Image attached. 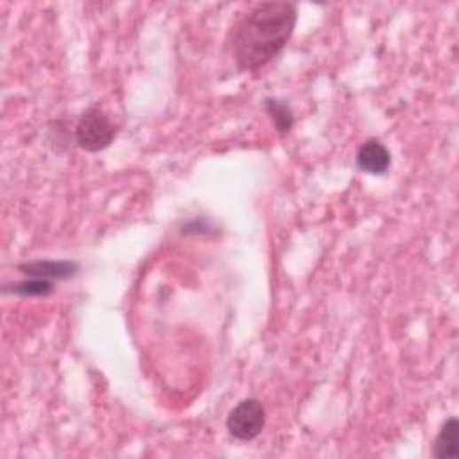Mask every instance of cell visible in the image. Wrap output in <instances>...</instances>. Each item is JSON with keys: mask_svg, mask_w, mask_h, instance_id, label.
<instances>
[{"mask_svg": "<svg viewBox=\"0 0 459 459\" xmlns=\"http://www.w3.org/2000/svg\"><path fill=\"white\" fill-rule=\"evenodd\" d=\"M432 455L438 459H454L459 455V422L455 416H450L440 429Z\"/></svg>", "mask_w": 459, "mask_h": 459, "instance_id": "obj_6", "label": "cell"}, {"mask_svg": "<svg viewBox=\"0 0 459 459\" xmlns=\"http://www.w3.org/2000/svg\"><path fill=\"white\" fill-rule=\"evenodd\" d=\"M54 291V282L47 278H27L12 287H6V292H13L19 296H49Z\"/></svg>", "mask_w": 459, "mask_h": 459, "instance_id": "obj_8", "label": "cell"}, {"mask_svg": "<svg viewBox=\"0 0 459 459\" xmlns=\"http://www.w3.org/2000/svg\"><path fill=\"white\" fill-rule=\"evenodd\" d=\"M117 135L115 122L103 112L99 105H94L83 112L75 124V144L87 152H99L106 149Z\"/></svg>", "mask_w": 459, "mask_h": 459, "instance_id": "obj_2", "label": "cell"}, {"mask_svg": "<svg viewBox=\"0 0 459 459\" xmlns=\"http://www.w3.org/2000/svg\"><path fill=\"white\" fill-rule=\"evenodd\" d=\"M29 278H47V280H65L80 271V264L72 261H36L20 266Z\"/></svg>", "mask_w": 459, "mask_h": 459, "instance_id": "obj_5", "label": "cell"}, {"mask_svg": "<svg viewBox=\"0 0 459 459\" xmlns=\"http://www.w3.org/2000/svg\"><path fill=\"white\" fill-rule=\"evenodd\" d=\"M264 108L280 135H287L292 129L294 112L287 101L276 99V97H268L264 101Z\"/></svg>", "mask_w": 459, "mask_h": 459, "instance_id": "obj_7", "label": "cell"}, {"mask_svg": "<svg viewBox=\"0 0 459 459\" xmlns=\"http://www.w3.org/2000/svg\"><path fill=\"white\" fill-rule=\"evenodd\" d=\"M355 162L362 173L382 176L392 167V152L378 138H368L361 144Z\"/></svg>", "mask_w": 459, "mask_h": 459, "instance_id": "obj_4", "label": "cell"}, {"mask_svg": "<svg viewBox=\"0 0 459 459\" xmlns=\"http://www.w3.org/2000/svg\"><path fill=\"white\" fill-rule=\"evenodd\" d=\"M298 22L292 3H261L234 27L232 56L239 70L257 72L273 61L291 40Z\"/></svg>", "mask_w": 459, "mask_h": 459, "instance_id": "obj_1", "label": "cell"}, {"mask_svg": "<svg viewBox=\"0 0 459 459\" xmlns=\"http://www.w3.org/2000/svg\"><path fill=\"white\" fill-rule=\"evenodd\" d=\"M266 427V409L259 399L241 401L226 418V429L239 441L255 440Z\"/></svg>", "mask_w": 459, "mask_h": 459, "instance_id": "obj_3", "label": "cell"}]
</instances>
